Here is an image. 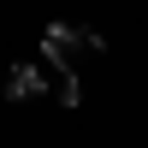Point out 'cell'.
<instances>
[{"mask_svg":"<svg viewBox=\"0 0 148 148\" xmlns=\"http://www.w3.org/2000/svg\"><path fill=\"white\" fill-rule=\"evenodd\" d=\"M0 95H6V101H30V95H42V71H36V59H30V65H12Z\"/></svg>","mask_w":148,"mask_h":148,"instance_id":"cell-3","label":"cell"},{"mask_svg":"<svg viewBox=\"0 0 148 148\" xmlns=\"http://www.w3.org/2000/svg\"><path fill=\"white\" fill-rule=\"evenodd\" d=\"M36 71H42V95H53L59 107H83V83H77V71H65L59 59H36Z\"/></svg>","mask_w":148,"mask_h":148,"instance_id":"cell-2","label":"cell"},{"mask_svg":"<svg viewBox=\"0 0 148 148\" xmlns=\"http://www.w3.org/2000/svg\"><path fill=\"white\" fill-rule=\"evenodd\" d=\"M42 53H47V59H59L65 71H83V59H101V53H107V42H101L95 30H83V24H47Z\"/></svg>","mask_w":148,"mask_h":148,"instance_id":"cell-1","label":"cell"}]
</instances>
